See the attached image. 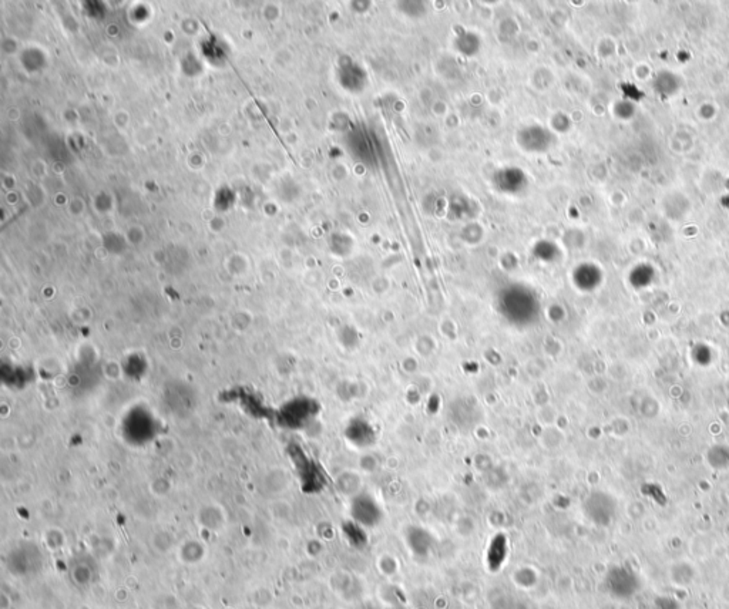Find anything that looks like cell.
<instances>
[{
	"label": "cell",
	"instance_id": "277c9868",
	"mask_svg": "<svg viewBox=\"0 0 729 609\" xmlns=\"http://www.w3.org/2000/svg\"><path fill=\"white\" fill-rule=\"evenodd\" d=\"M345 535L349 539L351 546H353L355 548H363L368 544V535L364 534L362 526L358 524L356 521L345 526Z\"/></svg>",
	"mask_w": 729,
	"mask_h": 609
},
{
	"label": "cell",
	"instance_id": "3957f363",
	"mask_svg": "<svg viewBox=\"0 0 729 609\" xmlns=\"http://www.w3.org/2000/svg\"><path fill=\"white\" fill-rule=\"evenodd\" d=\"M409 546L412 547L415 554L426 555L432 546L431 535H429L424 530L413 528L412 533L409 534Z\"/></svg>",
	"mask_w": 729,
	"mask_h": 609
},
{
	"label": "cell",
	"instance_id": "7a4b0ae2",
	"mask_svg": "<svg viewBox=\"0 0 729 609\" xmlns=\"http://www.w3.org/2000/svg\"><path fill=\"white\" fill-rule=\"evenodd\" d=\"M509 544L507 538L503 534L493 537L490 546L487 548V567L491 572H497L507 559Z\"/></svg>",
	"mask_w": 729,
	"mask_h": 609
},
{
	"label": "cell",
	"instance_id": "5b68a950",
	"mask_svg": "<svg viewBox=\"0 0 729 609\" xmlns=\"http://www.w3.org/2000/svg\"><path fill=\"white\" fill-rule=\"evenodd\" d=\"M362 433H373V431H372V429L367 424V422H363V420H356V422H353V426H352L351 433H349L351 440H352L355 444L360 446V447L367 446V444H369V443L373 442L372 439H369L368 436H364V434H362Z\"/></svg>",
	"mask_w": 729,
	"mask_h": 609
},
{
	"label": "cell",
	"instance_id": "6da1fadb",
	"mask_svg": "<svg viewBox=\"0 0 729 609\" xmlns=\"http://www.w3.org/2000/svg\"><path fill=\"white\" fill-rule=\"evenodd\" d=\"M352 515L358 524L364 527H373L380 521L382 511L372 497L363 494L358 495L353 499Z\"/></svg>",
	"mask_w": 729,
	"mask_h": 609
}]
</instances>
